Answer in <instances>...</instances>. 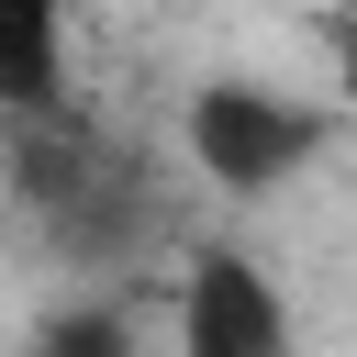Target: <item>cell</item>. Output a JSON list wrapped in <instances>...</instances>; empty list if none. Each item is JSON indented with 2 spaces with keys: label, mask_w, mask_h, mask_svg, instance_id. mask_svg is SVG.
<instances>
[{
  "label": "cell",
  "mask_w": 357,
  "mask_h": 357,
  "mask_svg": "<svg viewBox=\"0 0 357 357\" xmlns=\"http://www.w3.org/2000/svg\"><path fill=\"white\" fill-rule=\"evenodd\" d=\"M22 201L67 234V245H89V257H123L134 234H145V178L67 112V123H22Z\"/></svg>",
  "instance_id": "obj_1"
},
{
  "label": "cell",
  "mask_w": 357,
  "mask_h": 357,
  "mask_svg": "<svg viewBox=\"0 0 357 357\" xmlns=\"http://www.w3.org/2000/svg\"><path fill=\"white\" fill-rule=\"evenodd\" d=\"M312 145H324V112H301V100H279V89L212 78V89L190 100V156H201V178H223V190H279L290 167H312Z\"/></svg>",
  "instance_id": "obj_2"
},
{
  "label": "cell",
  "mask_w": 357,
  "mask_h": 357,
  "mask_svg": "<svg viewBox=\"0 0 357 357\" xmlns=\"http://www.w3.org/2000/svg\"><path fill=\"white\" fill-rule=\"evenodd\" d=\"M178 357H290V301L268 290L257 257L201 245L178 268Z\"/></svg>",
  "instance_id": "obj_3"
},
{
  "label": "cell",
  "mask_w": 357,
  "mask_h": 357,
  "mask_svg": "<svg viewBox=\"0 0 357 357\" xmlns=\"http://www.w3.org/2000/svg\"><path fill=\"white\" fill-rule=\"evenodd\" d=\"M0 112L67 123V0H0Z\"/></svg>",
  "instance_id": "obj_4"
},
{
  "label": "cell",
  "mask_w": 357,
  "mask_h": 357,
  "mask_svg": "<svg viewBox=\"0 0 357 357\" xmlns=\"http://www.w3.org/2000/svg\"><path fill=\"white\" fill-rule=\"evenodd\" d=\"M33 357H123V312H67Z\"/></svg>",
  "instance_id": "obj_5"
},
{
  "label": "cell",
  "mask_w": 357,
  "mask_h": 357,
  "mask_svg": "<svg viewBox=\"0 0 357 357\" xmlns=\"http://www.w3.org/2000/svg\"><path fill=\"white\" fill-rule=\"evenodd\" d=\"M324 45H335V78H346V100H357V11H324Z\"/></svg>",
  "instance_id": "obj_6"
}]
</instances>
